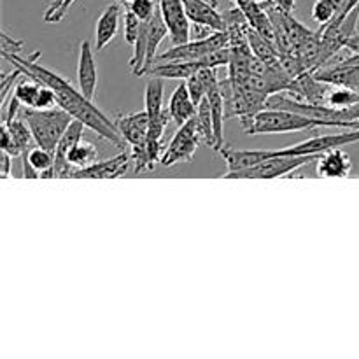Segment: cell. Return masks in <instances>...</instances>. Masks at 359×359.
<instances>
[{
    "instance_id": "obj_1",
    "label": "cell",
    "mask_w": 359,
    "mask_h": 359,
    "mask_svg": "<svg viewBox=\"0 0 359 359\" xmlns=\"http://www.w3.org/2000/svg\"><path fill=\"white\" fill-rule=\"evenodd\" d=\"M41 53L35 51L34 55H2L4 60L11 63L14 69H20L21 72L27 74V76L35 77L37 81H41L46 86L53 88L56 95V102L62 109H65L74 119H79L81 123H84L86 128H90L91 132L97 133L98 137H102L104 140L111 142L112 146H116L118 149H125L128 144L123 139L121 133H119L118 126L114 121L107 118L104 112L98 107H95V104L91 100H88L81 90L70 84L69 79H65L60 74L53 72V70L46 69L44 65L37 62Z\"/></svg>"
},
{
    "instance_id": "obj_2",
    "label": "cell",
    "mask_w": 359,
    "mask_h": 359,
    "mask_svg": "<svg viewBox=\"0 0 359 359\" xmlns=\"http://www.w3.org/2000/svg\"><path fill=\"white\" fill-rule=\"evenodd\" d=\"M241 125L248 135L309 132V130L325 126L323 121L312 119L309 116L298 114V112L286 111V109H263V111L256 112L252 118L241 121Z\"/></svg>"
},
{
    "instance_id": "obj_3",
    "label": "cell",
    "mask_w": 359,
    "mask_h": 359,
    "mask_svg": "<svg viewBox=\"0 0 359 359\" xmlns=\"http://www.w3.org/2000/svg\"><path fill=\"white\" fill-rule=\"evenodd\" d=\"M20 116L30 126L35 144L44 147V149L51 151L53 154H55L60 139H62V135L65 133V130L69 128V125L74 119L60 105L51 109L23 107L20 111Z\"/></svg>"
},
{
    "instance_id": "obj_4",
    "label": "cell",
    "mask_w": 359,
    "mask_h": 359,
    "mask_svg": "<svg viewBox=\"0 0 359 359\" xmlns=\"http://www.w3.org/2000/svg\"><path fill=\"white\" fill-rule=\"evenodd\" d=\"M319 156H290V154H277V156L269 158L262 161L256 167L248 168V170L233 172L223 177L226 179H277L286 177V175L294 174L298 168L305 167L311 161H316Z\"/></svg>"
},
{
    "instance_id": "obj_5",
    "label": "cell",
    "mask_w": 359,
    "mask_h": 359,
    "mask_svg": "<svg viewBox=\"0 0 359 359\" xmlns=\"http://www.w3.org/2000/svg\"><path fill=\"white\" fill-rule=\"evenodd\" d=\"M202 144L200 139L198 126H196V114L191 119L181 125L177 128V132L174 133L172 140L168 142V146L165 147V153L161 156L160 163L163 167L170 168L174 165H177L179 161H189L195 156L196 149Z\"/></svg>"
},
{
    "instance_id": "obj_6",
    "label": "cell",
    "mask_w": 359,
    "mask_h": 359,
    "mask_svg": "<svg viewBox=\"0 0 359 359\" xmlns=\"http://www.w3.org/2000/svg\"><path fill=\"white\" fill-rule=\"evenodd\" d=\"M230 48V35L228 32H212L209 37L203 39H191L184 44H177L167 51L160 53L156 58V63L161 62H174V60H198L216 49ZM154 63V65H156Z\"/></svg>"
},
{
    "instance_id": "obj_7",
    "label": "cell",
    "mask_w": 359,
    "mask_h": 359,
    "mask_svg": "<svg viewBox=\"0 0 359 359\" xmlns=\"http://www.w3.org/2000/svg\"><path fill=\"white\" fill-rule=\"evenodd\" d=\"M359 142V128H347L346 132L330 133V135L312 137L304 140L297 146L279 149V154H290V156H319V154L332 151L335 147H346L349 144Z\"/></svg>"
},
{
    "instance_id": "obj_8",
    "label": "cell",
    "mask_w": 359,
    "mask_h": 359,
    "mask_svg": "<svg viewBox=\"0 0 359 359\" xmlns=\"http://www.w3.org/2000/svg\"><path fill=\"white\" fill-rule=\"evenodd\" d=\"M161 16L168 27V37L172 44H184L191 41V21L186 14V7L182 0H158Z\"/></svg>"
},
{
    "instance_id": "obj_9",
    "label": "cell",
    "mask_w": 359,
    "mask_h": 359,
    "mask_svg": "<svg viewBox=\"0 0 359 359\" xmlns=\"http://www.w3.org/2000/svg\"><path fill=\"white\" fill-rule=\"evenodd\" d=\"M84 123H81L79 119H72V123L69 125V128L65 130V133L62 135L60 139L58 146H56L55 151V177H72L76 168L70 165L69 161V153L72 151V147L83 139V133H84Z\"/></svg>"
},
{
    "instance_id": "obj_10",
    "label": "cell",
    "mask_w": 359,
    "mask_h": 359,
    "mask_svg": "<svg viewBox=\"0 0 359 359\" xmlns=\"http://www.w3.org/2000/svg\"><path fill=\"white\" fill-rule=\"evenodd\" d=\"M290 97L297 98L300 102H307V104H326V98H328L330 93V84L323 83L316 77L314 72H304L300 76L294 77L291 81L287 91Z\"/></svg>"
},
{
    "instance_id": "obj_11",
    "label": "cell",
    "mask_w": 359,
    "mask_h": 359,
    "mask_svg": "<svg viewBox=\"0 0 359 359\" xmlns=\"http://www.w3.org/2000/svg\"><path fill=\"white\" fill-rule=\"evenodd\" d=\"M219 154L223 160L226 161V174H233V172L248 170V168L256 167L262 161L269 160V158L277 156L279 149L270 151V149H235L231 146H223L219 149Z\"/></svg>"
},
{
    "instance_id": "obj_12",
    "label": "cell",
    "mask_w": 359,
    "mask_h": 359,
    "mask_svg": "<svg viewBox=\"0 0 359 359\" xmlns=\"http://www.w3.org/2000/svg\"><path fill=\"white\" fill-rule=\"evenodd\" d=\"M97 63H95L93 46L88 39H84L79 44V60H77V84L79 90L88 100L93 102L95 93H97Z\"/></svg>"
},
{
    "instance_id": "obj_13",
    "label": "cell",
    "mask_w": 359,
    "mask_h": 359,
    "mask_svg": "<svg viewBox=\"0 0 359 359\" xmlns=\"http://www.w3.org/2000/svg\"><path fill=\"white\" fill-rule=\"evenodd\" d=\"M132 165V156L125 151H121L116 156L104 161H95L93 165L86 168H79L74 172V179H118L126 174Z\"/></svg>"
},
{
    "instance_id": "obj_14",
    "label": "cell",
    "mask_w": 359,
    "mask_h": 359,
    "mask_svg": "<svg viewBox=\"0 0 359 359\" xmlns=\"http://www.w3.org/2000/svg\"><path fill=\"white\" fill-rule=\"evenodd\" d=\"M114 123L130 147L139 146V144H144L147 140L151 123L146 109L140 112H132V114H119L114 119Z\"/></svg>"
},
{
    "instance_id": "obj_15",
    "label": "cell",
    "mask_w": 359,
    "mask_h": 359,
    "mask_svg": "<svg viewBox=\"0 0 359 359\" xmlns=\"http://www.w3.org/2000/svg\"><path fill=\"white\" fill-rule=\"evenodd\" d=\"M189 21L195 25L212 28L214 32H226L223 14L217 11V4L209 0H182Z\"/></svg>"
},
{
    "instance_id": "obj_16",
    "label": "cell",
    "mask_w": 359,
    "mask_h": 359,
    "mask_svg": "<svg viewBox=\"0 0 359 359\" xmlns=\"http://www.w3.org/2000/svg\"><path fill=\"white\" fill-rule=\"evenodd\" d=\"M353 170V163H351V158L342 147H335L332 151H326V153L319 154V158L316 160V174L319 177H347Z\"/></svg>"
},
{
    "instance_id": "obj_17",
    "label": "cell",
    "mask_w": 359,
    "mask_h": 359,
    "mask_svg": "<svg viewBox=\"0 0 359 359\" xmlns=\"http://www.w3.org/2000/svg\"><path fill=\"white\" fill-rule=\"evenodd\" d=\"M119 20H121V4L116 2L105 7L104 13L98 16L97 28H95V49L102 51L114 41L119 30Z\"/></svg>"
},
{
    "instance_id": "obj_18",
    "label": "cell",
    "mask_w": 359,
    "mask_h": 359,
    "mask_svg": "<svg viewBox=\"0 0 359 359\" xmlns=\"http://www.w3.org/2000/svg\"><path fill=\"white\" fill-rule=\"evenodd\" d=\"M196 104L193 100L191 93L188 90V84L181 83L172 93L170 102H168V111H170L172 121L177 123L179 126L184 125L188 119H191L196 114Z\"/></svg>"
},
{
    "instance_id": "obj_19",
    "label": "cell",
    "mask_w": 359,
    "mask_h": 359,
    "mask_svg": "<svg viewBox=\"0 0 359 359\" xmlns=\"http://www.w3.org/2000/svg\"><path fill=\"white\" fill-rule=\"evenodd\" d=\"M168 35V27L161 16L160 6H158L156 14L147 23V60H146V76L154 67L158 58V48L163 42V39Z\"/></svg>"
},
{
    "instance_id": "obj_20",
    "label": "cell",
    "mask_w": 359,
    "mask_h": 359,
    "mask_svg": "<svg viewBox=\"0 0 359 359\" xmlns=\"http://www.w3.org/2000/svg\"><path fill=\"white\" fill-rule=\"evenodd\" d=\"M9 126L11 135H13V156H21L23 153H27L28 147L32 142H35L34 135H32V130L28 126V123L23 118H14L11 121H2Z\"/></svg>"
},
{
    "instance_id": "obj_21",
    "label": "cell",
    "mask_w": 359,
    "mask_h": 359,
    "mask_svg": "<svg viewBox=\"0 0 359 359\" xmlns=\"http://www.w3.org/2000/svg\"><path fill=\"white\" fill-rule=\"evenodd\" d=\"M163 79L151 76L146 84V111L149 114V123L156 121L163 112Z\"/></svg>"
},
{
    "instance_id": "obj_22",
    "label": "cell",
    "mask_w": 359,
    "mask_h": 359,
    "mask_svg": "<svg viewBox=\"0 0 359 359\" xmlns=\"http://www.w3.org/2000/svg\"><path fill=\"white\" fill-rule=\"evenodd\" d=\"M69 161L76 170L86 168L98 161V147L86 139H81L69 153Z\"/></svg>"
},
{
    "instance_id": "obj_23",
    "label": "cell",
    "mask_w": 359,
    "mask_h": 359,
    "mask_svg": "<svg viewBox=\"0 0 359 359\" xmlns=\"http://www.w3.org/2000/svg\"><path fill=\"white\" fill-rule=\"evenodd\" d=\"M42 86H44V84H42L41 81H37L35 77H30L25 74L23 79H20L16 86H13V95L21 102V104H23V107L34 109Z\"/></svg>"
},
{
    "instance_id": "obj_24",
    "label": "cell",
    "mask_w": 359,
    "mask_h": 359,
    "mask_svg": "<svg viewBox=\"0 0 359 359\" xmlns=\"http://www.w3.org/2000/svg\"><path fill=\"white\" fill-rule=\"evenodd\" d=\"M196 126H198L200 139L202 144L214 149V126H212V112H210V104L207 97L200 102L196 109Z\"/></svg>"
},
{
    "instance_id": "obj_25",
    "label": "cell",
    "mask_w": 359,
    "mask_h": 359,
    "mask_svg": "<svg viewBox=\"0 0 359 359\" xmlns=\"http://www.w3.org/2000/svg\"><path fill=\"white\" fill-rule=\"evenodd\" d=\"M358 100H359V91L353 90V88H347V86H333V88H330L326 104L332 105V107H337V109H344V107H349V105L356 104Z\"/></svg>"
},
{
    "instance_id": "obj_26",
    "label": "cell",
    "mask_w": 359,
    "mask_h": 359,
    "mask_svg": "<svg viewBox=\"0 0 359 359\" xmlns=\"http://www.w3.org/2000/svg\"><path fill=\"white\" fill-rule=\"evenodd\" d=\"M23 154L27 156V160L30 161L32 167L39 172V179H41L42 172L51 170L53 165H55V154L41 146L34 147V149L27 151V153H23Z\"/></svg>"
},
{
    "instance_id": "obj_27",
    "label": "cell",
    "mask_w": 359,
    "mask_h": 359,
    "mask_svg": "<svg viewBox=\"0 0 359 359\" xmlns=\"http://www.w3.org/2000/svg\"><path fill=\"white\" fill-rule=\"evenodd\" d=\"M339 7L333 4V0H316L312 6V20L321 27H326L339 16Z\"/></svg>"
},
{
    "instance_id": "obj_28",
    "label": "cell",
    "mask_w": 359,
    "mask_h": 359,
    "mask_svg": "<svg viewBox=\"0 0 359 359\" xmlns=\"http://www.w3.org/2000/svg\"><path fill=\"white\" fill-rule=\"evenodd\" d=\"M74 2L76 0H51V4H49L44 13L46 23H60L67 16Z\"/></svg>"
},
{
    "instance_id": "obj_29",
    "label": "cell",
    "mask_w": 359,
    "mask_h": 359,
    "mask_svg": "<svg viewBox=\"0 0 359 359\" xmlns=\"http://www.w3.org/2000/svg\"><path fill=\"white\" fill-rule=\"evenodd\" d=\"M130 11L139 18L140 21H149L158 11V0H132L126 4Z\"/></svg>"
},
{
    "instance_id": "obj_30",
    "label": "cell",
    "mask_w": 359,
    "mask_h": 359,
    "mask_svg": "<svg viewBox=\"0 0 359 359\" xmlns=\"http://www.w3.org/2000/svg\"><path fill=\"white\" fill-rule=\"evenodd\" d=\"M140 27H142V21H140L139 18H137L128 7H126L125 9V42L132 46V48L133 44H135L137 37H139Z\"/></svg>"
},
{
    "instance_id": "obj_31",
    "label": "cell",
    "mask_w": 359,
    "mask_h": 359,
    "mask_svg": "<svg viewBox=\"0 0 359 359\" xmlns=\"http://www.w3.org/2000/svg\"><path fill=\"white\" fill-rule=\"evenodd\" d=\"M186 84H188V90L189 93H191L193 100H195L196 107L200 105V102L205 98V84H203L202 77H200V74H195V76H191L189 79H186Z\"/></svg>"
},
{
    "instance_id": "obj_32",
    "label": "cell",
    "mask_w": 359,
    "mask_h": 359,
    "mask_svg": "<svg viewBox=\"0 0 359 359\" xmlns=\"http://www.w3.org/2000/svg\"><path fill=\"white\" fill-rule=\"evenodd\" d=\"M0 39H2V55H23L21 53L23 51V41H16L6 32H2Z\"/></svg>"
},
{
    "instance_id": "obj_33",
    "label": "cell",
    "mask_w": 359,
    "mask_h": 359,
    "mask_svg": "<svg viewBox=\"0 0 359 359\" xmlns=\"http://www.w3.org/2000/svg\"><path fill=\"white\" fill-rule=\"evenodd\" d=\"M13 154H9L7 151H2V163H0V175L4 179L9 177L11 167H13Z\"/></svg>"
},
{
    "instance_id": "obj_34",
    "label": "cell",
    "mask_w": 359,
    "mask_h": 359,
    "mask_svg": "<svg viewBox=\"0 0 359 359\" xmlns=\"http://www.w3.org/2000/svg\"><path fill=\"white\" fill-rule=\"evenodd\" d=\"M346 49H349L351 53H359V34L356 32L354 35H351L346 42Z\"/></svg>"
},
{
    "instance_id": "obj_35",
    "label": "cell",
    "mask_w": 359,
    "mask_h": 359,
    "mask_svg": "<svg viewBox=\"0 0 359 359\" xmlns=\"http://www.w3.org/2000/svg\"><path fill=\"white\" fill-rule=\"evenodd\" d=\"M359 6V0H347V7H346V13L349 14L354 7Z\"/></svg>"
},
{
    "instance_id": "obj_36",
    "label": "cell",
    "mask_w": 359,
    "mask_h": 359,
    "mask_svg": "<svg viewBox=\"0 0 359 359\" xmlns=\"http://www.w3.org/2000/svg\"><path fill=\"white\" fill-rule=\"evenodd\" d=\"M342 128H359V121H347V123H342Z\"/></svg>"
},
{
    "instance_id": "obj_37",
    "label": "cell",
    "mask_w": 359,
    "mask_h": 359,
    "mask_svg": "<svg viewBox=\"0 0 359 359\" xmlns=\"http://www.w3.org/2000/svg\"><path fill=\"white\" fill-rule=\"evenodd\" d=\"M118 2L123 4V6H126V4H130V2H132V0H118Z\"/></svg>"
},
{
    "instance_id": "obj_38",
    "label": "cell",
    "mask_w": 359,
    "mask_h": 359,
    "mask_svg": "<svg viewBox=\"0 0 359 359\" xmlns=\"http://www.w3.org/2000/svg\"><path fill=\"white\" fill-rule=\"evenodd\" d=\"M209 2H212V4H217V2H216V0H209Z\"/></svg>"
},
{
    "instance_id": "obj_39",
    "label": "cell",
    "mask_w": 359,
    "mask_h": 359,
    "mask_svg": "<svg viewBox=\"0 0 359 359\" xmlns=\"http://www.w3.org/2000/svg\"><path fill=\"white\" fill-rule=\"evenodd\" d=\"M258 2H262V4H263V2H266V0H258Z\"/></svg>"
},
{
    "instance_id": "obj_40",
    "label": "cell",
    "mask_w": 359,
    "mask_h": 359,
    "mask_svg": "<svg viewBox=\"0 0 359 359\" xmlns=\"http://www.w3.org/2000/svg\"><path fill=\"white\" fill-rule=\"evenodd\" d=\"M231 2H235V0H231Z\"/></svg>"
}]
</instances>
